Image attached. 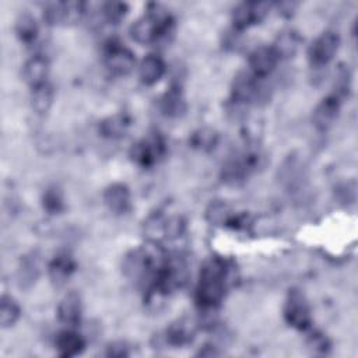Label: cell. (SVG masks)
Instances as JSON below:
<instances>
[{"label":"cell","mask_w":358,"mask_h":358,"mask_svg":"<svg viewBox=\"0 0 358 358\" xmlns=\"http://www.w3.org/2000/svg\"><path fill=\"white\" fill-rule=\"evenodd\" d=\"M228 278L229 266L222 257L211 256L204 260L194 289V299L200 309L214 310L222 302Z\"/></svg>","instance_id":"cell-1"},{"label":"cell","mask_w":358,"mask_h":358,"mask_svg":"<svg viewBox=\"0 0 358 358\" xmlns=\"http://www.w3.org/2000/svg\"><path fill=\"white\" fill-rule=\"evenodd\" d=\"M173 31V18L161 4H150L147 13L136 20L129 32L134 42L140 45L157 43L171 35Z\"/></svg>","instance_id":"cell-2"},{"label":"cell","mask_w":358,"mask_h":358,"mask_svg":"<svg viewBox=\"0 0 358 358\" xmlns=\"http://www.w3.org/2000/svg\"><path fill=\"white\" fill-rule=\"evenodd\" d=\"M166 152V143L159 133L150 136L134 143L129 151V157L140 168H151L158 164Z\"/></svg>","instance_id":"cell-3"},{"label":"cell","mask_w":358,"mask_h":358,"mask_svg":"<svg viewBox=\"0 0 358 358\" xmlns=\"http://www.w3.org/2000/svg\"><path fill=\"white\" fill-rule=\"evenodd\" d=\"M282 316L285 323L298 331H306L310 329L312 326L310 306L302 291L295 288L288 291L284 302V308H282Z\"/></svg>","instance_id":"cell-4"},{"label":"cell","mask_w":358,"mask_h":358,"mask_svg":"<svg viewBox=\"0 0 358 358\" xmlns=\"http://www.w3.org/2000/svg\"><path fill=\"white\" fill-rule=\"evenodd\" d=\"M340 48V35L336 31L326 29L319 34L308 48V60L312 67H326L337 55Z\"/></svg>","instance_id":"cell-5"},{"label":"cell","mask_w":358,"mask_h":358,"mask_svg":"<svg viewBox=\"0 0 358 358\" xmlns=\"http://www.w3.org/2000/svg\"><path fill=\"white\" fill-rule=\"evenodd\" d=\"M103 63L106 70L116 76L124 77L130 74L136 66L134 53L116 41H110L103 50Z\"/></svg>","instance_id":"cell-6"},{"label":"cell","mask_w":358,"mask_h":358,"mask_svg":"<svg viewBox=\"0 0 358 358\" xmlns=\"http://www.w3.org/2000/svg\"><path fill=\"white\" fill-rule=\"evenodd\" d=\"M271 4L266 1H243L232 11V27L235 31L243 32L253 25L260 24L270 13Z\"/></svg>","instance_id":"cell-7"},{"label":"cell","mask_w":358,"mask_h":358,"mask_svg":"<svg viewBox=\"0 0 358 358\" xmlns=\"http://www.w3.org/2000/svg\"><path fill=\"white\" fill-rule=\"evenodd\" d=\"M259 81L249 70L239 71L231 84V101L236 105H246L255 101L260 92Z\"/></svg>","instance_id":"cell-8"},{"label":"cell","mask_w":358,"mask_h":358,"mask_svg":"<svg viewBox=\"0 0 358 358\" xmlns=\"http://www.w3.org/2000/svg\"><path fill=\"white\" fill-rule=\"evenodd\" d=\"M278 62H280V57L277 56V53L271 46H259L250 52L248 59V66H249V71L255 77L262 80L270 76L275 70Z\"/></svg>","instance_id":"cell-9"},{"label":"cell","mask_w":358,"mask_h":358,"mask_svg":"<svg viewBox=\"0 0 358 358\" xmlns=\"http://www.w3.org/2000/svg\"><path fill=\"white\" fill-rule=\"evenodd\" d=\"M102 200L105 207L116 215L126 214L131 207L130 189L122 182H115L106 186L102 194Z\"/></svg>","instance_id":"cell-10"},{"label":"cell","mask_w":358,"mask_h":358,"mask_svg":"<svg viewBox=\"0 0 358 358\" xmlns=\"http://www.w3.org/2000/svg\"><path fill=\"white\" fill-rule=\"evenodd\" d=\"M343 101H340L336 95L329 94L324 96L313 109L312 122L317 130H327L330 129L338 117Z\"/></svg>","instance_id":"cell-11"},{"label":"cell","mask_w":358,"mask_h":358,"mask_svg":"<svg viewBox=\"0 0 358 358\" xmlns=\"http://www.w3.org/2000/svg\"><path fill=\"white\" fill-rule=\"evenodd\" d=\"M56 313H57V319L64 326L73 327V329L78 326L83 315V303L78 292L70 291L64 294L63 298L59 301Z\"/></svg>","instance_id":"cell-12"},{"label":"cell","mask_w":358,"mask_h":358,"mask_svg":"<svg viewBox=\"0 0 358 358\" xmlns=\"http://www.w3.org/2000/svg\"><path fill=\"white\" fill-rule=\"evenodd\" d=\"M76 271V260L67 252H60L53 256L48 264V275L53 285L62 287Z\"/></svg>","instance_id":"cell-13"},{"label":"cell","mask_w":358,"mask_h":358,"mask_svg":"<svg viewBox=\"0 0 358 358\" xmlns=\"http://www.w3.org/2000/svg\"><path fill=\"white\" fill-rule=\"evenodd\" d=\"M85 348V338L73 327L59 331L55 337V350L57 355L71 358L80 355Z\"/></svg>","instance_id":"cell-14"},{"label":"cell","mask_w":358,"mask_h":358,"mask_svg":"<svg viewBox=\"0 0 358 358\" xmlns=\"http://www.w3.org/2000/svg\"><path fill=\"white\" fill-rule=\"evenodd\" d=\"M41 274V256L38 252H29L21 256L17 268V282L22 289H29L38 281Z\"/></svg>","instance_id":"cell-15"},{"label":"cell","mask_w":358,"mask_h":358,"mask_svg":"<svg viewBox=\"0 0 358 358\" xmlns=\"http://www.w3.org/2000/svg\"><path fill=\"white\" fill-rule=\"evenodd\" d=\"M196 323L187 317L172 322L165 330V341L172 347H183L194 338Z\"/></svg>","instance_id":"cell-16"},{"label":"cell","mask_w":358,"mask_h":358,"mask_svg":"<svg viewBox=\"0 0 358 358\" xmlns=\"http://www.w3.org/2000/svg\"><path fill=\"white\" fill-rule=\"evenodd\" d=\"M49 76V62L41 56H31L22 66V80L29 85V88H36L48 83Z\"/></svg>","instance_id":"cell-17"},{"label":"cell","mask_w":358,"mask_h":358,"mask_svg":"<svg viewBox=\"0 0 358 358\" xmlns=\"http://www.w3.org/2000/svg\"><path fill=\"white\" fill-rule=\"evenodd\" d=\"M166 66L161 56L155 53L147 55L138 66V77L144 85L157 84L165 74Z\"/></svg>","instance_id":"cell-18"},{"label":"cell","mask_w":358,"mask_h":358,"mask_svg":"<svg viewBox=\"0 0 358 358\" xmlns=\"http://www.w3.org/2000/svg\"><path fill=\"white\" fill-rule=\"evenodd\" d=\"M301 35L294 29H284L278 32L275 36L271 48L277 53V56L281 59H291L295 56L301 46Z\"/></svg>","instance_id":"cell-19"},{"label":"cell","mask_w":358,"mask_h":358,"mask_svg":"<svg viewBox=\"0 0 358 358\" xmlns=\"http://www.w3.org/2000/svg\"><path fill=\"white\" fill-rule=\"evenodd\" d=\"M130 117L126 113H115L99 122V133L109 140L124 137L130 127Z\"/></svg>","instance_id":"cell-20"},{"label":"cell","mask_w":358,"mask_h":358,"mask_svg":"<svg viewBox=\"0 0 358 358\" xmlns=\"http://www.w3.org/2000/svg\"><path fill=\"white\" fill-rule=\"evenodd\" d=\"M186 110V102L179 87L169 88L161 98V112L168 117H179Z\"/></svg>","instance_id":"cell-21"},{"label":"cell","mask_w":358,"mask_h":358,"mask_svg":"<svg viewBox=\"0 0 358 358\" xmlns=\"http://www.w3.org/2000/svg\"><path fill=\"white\" fill-rule=\"evenodd\" d=\"M14 31H15L17 38L25 45L34 43L39 34L38 24L29 13H22L17 17L15 24H14Z\"/></svg>","instance_id":"cell-22"},{"label":"cell","mask_w":358,"mask_h":358,"mask_svg":"<svg viewBox=\"0 0 358 358\" xmlns=\"http://www.w3.org/2000/svg\"><path fill=\"white\" fill-rule=\"evenodd\" d=\"M220 136L217 130L211 127H200L194 130L189 138V144L192 148L203 152L213 151L218 144Z\"/></svg>","instance_id":"cell-23"},{"label":"cell","mask_w":358,"mask_h":358,"mask_svg":"<svg viewBox=\"0 0 358 358\" xmlns=\"http://www.w3.org/2000/svg\"><path fill=\"white\" fill-rule=\"evenodd\" d=\"M55 92L49 83L31 90V106L38 115H45L53 105Z\"/></svg>","instance_id":"cell-24"},{"label":"cell","mask_w":358,"mask_h":358,"mask_svg":"<svg viewBox=\"0 0 358 358\" xmlns=\"http://www.w3.org/2000/svg\"><path fill=\"white\" fill-rule=\"evenodd\" d=\"M232 208L224 200H213L206 208V220L213 225H228L234 218Z\"/></svg>","instance_id":"cell-25"},{"label":"cell","mask_w":358,"mask_h":358,"mask_svg":"<svg viewBox=\"0 0 358 358\" xmlns=\"http://www.w3.org/2000/svg\"><path fill=\"white\" fill-rule=\"evenodd\" d=\"M21 316V308L17 299L11 295L3 294L0 298V326L3 329L13 327Z\"/></svg>","instance_id":"cell-26"},{"label":"cell","mask_w":358,"mask_h":358,"mask_svg":"<svg viewBox=\"0 0 358 358\" xmlns=\"http://www.w3.org/2000/svg\"><path fill=\"white\" fill-rule=\"evenodd\" d=\"M351 88V71L347 64H340L333 84V95H336L340 101H344L348 96Z\"/></svg>","instance_id":"cell-27"},{"label":"cell","mask_w":358,"mask_h":358,"mask_svg":"<svg viewBox=\"0 0 358 358\" xmlns=\"http://www.w3.org/2000/svg\"><path fill=\"white\" fill-rule=\"evenodd\" d=\"M43 20L48 25H60L67 24V11L64 1L48 3L43 7Z\"/></svg>","instance_id":"cell-28"},{"label":"cell","mask_w":358,"mask_h":358,"mask_svg":"<svg viewBox=\"0 0 358 358\" xmlns=\"http://www.w3.org/2000/svg\"><path fill=\"white\" fill-rule=\"evenodd\" d=\"M43 210L49 214H59L64 210V199L57 187H49L42 196Z\"/></svg>","instance_id":"cell-29"},{"label":"cell","mask_w":358,"mask_h":358,"mask_svg":"<svg viewBox=\"0 0 358 358\" xmlns=\"http://www.w3.org/2000/svg\"><path fill=\"white\" fill-rule=\"evenodd\" d=\"M127 10H129L127 4L122 1H108L101 6V13L103 18L110 24L120 22L127 14Z\"/></svg>","instance_id":"cell-30"},{"label":"cell","mask_w":358,"mask_h":358,"mask_svg":"<svg viewBox=\"0 0 358 358\" xmlns=\"http://www.w3.org/2000/svg\"><path fill=\"white\" fill-rule=\"evenodd\" d=\"M186 231V221L180 215H172L164 220L162 235L169 241L179 239Z\"/></svg>","instance_id":"cell-31"},{"label":"cell","mask_w":358,"mask_h":358,"mask_svg":"<svg viewBox=\"0 0 358 358\" xmlns=\"http://www.w3.org/2000/svg\"><path fill=\"white\" fill-rule=\"evenodd\" d=\"M106 355L108 357H116V358H123L130 355L129 345L124 341H113L108 344L106 347Z\"/></svg>","instance_id":"cell-32"},{"label":"cell","mask_w":358,"mask_h":358,"mask_svg":"<svg viewBox=\"0 0 358 358\" xmlns=\"http://www.w3.org/2000/svg\"><path fill=\"white\" fill-rule=\"evenodd\" d=\"M309 347H312L315 351H320V352H324L326 348L329 347V341L327 338L320 334V333H313L310 334L309 337Z\"/></svg>","instance_id":"cell-33"},{"label":"cell","mask_w":358,"mask_h":358,"mask_svg":"<svg viewBox=\"0 0 358 358\" xmlns=\"http://www.w3.org/2000/svg\"><path fill=\"white\" fill-rule=\"evenodd\" d=\"M277 6H278L280 13L281 14H287V15H291L295 11V8L298 7V4L292 3V1H282V3H280Z\"/></svg>","instance_id":"cell-34"}]
</instances>
